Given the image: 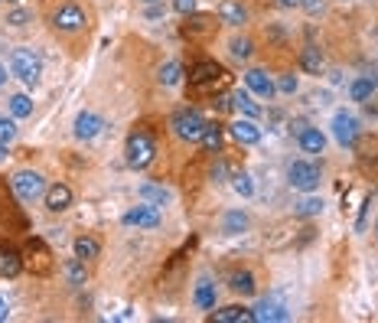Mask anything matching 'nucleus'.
<instances>
[{
	"mask_svg": "<svg viewBox=\"0 0 378 323\" xmlns=\"http://www.w3.org/2000/svg\"><path fill=\"white\" fill-rule=\"evenodd\" d=\"M7 78H10V76H7V69L0 66V85H7Z\"/></svg>",
	"mask_w": 378,
	"mask_h": 323,
	"instance_id": "obj_44",
	"label": "nucleus"
},
{
	"mask_svg": "<svg viewBox=\"0 0 378 323\" xmlns=\"http://www.w3.org/2000/svg\"><path fill=\"white\" fill-rule=\"evenodd\" d=\"M222 232L225 235H241V232H248V215L241 212V209H229V212L222 215Z\"/></svg>",
	"mask_w": 378,
	"mask_h": 323,
	"instance_id": "obj_25",
	"label": "nucleus"
},
{
	"mask_svg": "<svg viewBox=\"0 0 378 323\" xmlns=\"http://www.w3.org/2000/svg\"><path fill=\"white\" fill-rule=\"evenodd\" d=\"M101 131H105V121H101V115H95V111H82V115L75 118V128H72L75 140H95Z\"/></svg>",
	"mask_w": 378,
	"mask_h": 323,
	"instance_id": "obj_12",
	"label": "nucleus"
},
{
	"mask_svg": "<svg viewBox=\"0 0 378 323\" xmlns=\"http://www.w3.org/2000/svg\"><path fill=\"white\" fill-rule=\"evenodd\" d=\"M219 20H222L225 26H245L248 10L241 7L238 0H222V4H219Z\"/></svg>",
	"mask_w": 378,
	"mask_h": 323,
	"instance_id": "obj_17",
	"label": "nucleus"
},
{
	"mask_svg": "<svg viewBox=\"0 0 378 323\" xmlns=\"http://www.w3.org/2000/svg\"><path fill=\"white\" fill-rule=\"evenodd\" d=\"M216 300H219L216 284H212L209 277H199V284H196V291H193V304L199 310H212L216 307Z\"/></svg>",
	"mask_w": 378,
	"mask_h": 323,
	"instance_id": "obj_20",
	"label": "nucleus"
},
{
	"mask_svg": "<svg viewBox=\"0 0 378 323\" xmlns=\"http://www.w3.org/2000/svg\"><path fill=\"white\" fill-rule=\"evenodd\" d=\"M229 287H232L235 294H241V297H251V294L258 291V281L251 271H235V275L229 277Z\"/></svg>",
	"mask_w": 378,
	"mask_h": 323,
	"instance_id": "obj_23",
	"label": "nucleus"
},
{
	"mask_svg": "<svg viewBox=\"0 0 378 323\" xmlns=\"http://www.w3.org/2000/svg\"><path fill=\"white\" fill-rule=\"evenodd\" d=\"M121 222L127 225V229H137V232H154V229H160L163 215H160V209H157V206L140 202V206H131L127 212H124Z\"/></svg>",
	"mask_w": 378,
	"mask_h": 323,
	"instance_id": "obj_7",
	"label": "nucleus"
},
{
	"mask_svg": "<svg viewBox=\"0 0 378 323\" xmlns=\"http://www.w3.org/2000/svg\"><path fill=\"white\" fill-rule=\"evenodd\" d=\"M137 196H140V202H150V206H170L173 202V190L170 186H163V183H140V190H137Z\"/></svg>",
	"mask_w": 378,
	"mask_h": 323,
	"instance_id": "obj_15",
	"label": "nucleus"
},
{
	"mask_svg": "<svg viewBox=\"0 0 378 323\" xmlns=\"http://www.w3.org/2000/svg\"><path fill=\"white\" fill-rule=\"evenodd\" d=\"M199 144H202V150H209V154H219V150H222V128H219V124H206Z\"/></svg>",
	"mask_w": 378,
	"mask_h": 323,
	"instance_id": "obj_29",
	"label": "nucleus"
},
{
	"mask_svg": "<svg viewBox=\"0 0 378 323\" xmlns=\"http://www.w3.org/2000/svg\"><path fill=\"white\" fill-rule=\"evenodd\" d=\"M23 271V262H20V255L14 248H0V275L4 277H16Z\"/></svg>",
	"mask_w": 378,
	"mask_h": 323,
	"instance_id": "obj_27",
	"label": "nucleus"
},
{
	"mask_svg": "<svg viewBox=\"0 0 378 323\" xmlns=\"http://www.w3.org/2000/svg\"><path fill=\"white\" fill-rule=\"evenodd\" d=\"M10 115H14L16 121L30 118V115H33V98H30V95H23V92L10 95Z\"/></svg>",
	"mask_w": 378,
	"mask_h": 323,
	"instance_id": "obj_30",
	"label": "nucleus"
},
{
	"mask_svg": "<svg viewBox=\"0 0 378 323\" xmlns=\"http://www.w3.org/2000/svg\"><path fill=\"white\" fill-rule=\"evenodd\" d=\"M7 157H10L7 154V144H0V163H7Z\"/></svg>",
	"mask_w": 378,
	"mask_h": 323,
	"instance_id": "obj_42",
	"label": "nucleus"
},
{
	"mask_svg": "<svg viewBox=\"0 0 378 323\" xmlns=\"http://www.w3.org/2000/svg\"><path fill=\"white\" fill-rule=\"evenodd\" d=\"M157 82H160L163 88H173V85H179V82H183V66H179L177 59L163 62L160 69H157Z\"/></svg>",
	"mask_w": 378,
	"mask_h": 323,
	"instance_id": "obj_24",
	"label": "nucleus"
},
{
	"mask_svg": "<svg viewBox=\"0 0 378 323\" xmlns=\"http://www.w3.org/2000/svg\"><path fill=\"white\" fill-rule=\"evenodd\" d=\"M147 16H150V20H157V16H163V10L160 7H150V10H147Z\"/></svg>",
	"mask_w": 378,
	"mask_h": 323,
	"instance_id": "obj_41",
	"label": "nucleus"
},
{
	"mask_svg": "<svg viewBox=\"0 0 378 323\" xmlns=\"http://www.w3.org/2000/svg\"><path fill=\"white\" fill-rule=\"evenodd\" d=\"M85 262L82 258H72V262H65V281L69 284H75V287H82L85 284Z\"/></svg>",
	"mask_w": 378,
	"mask_h": 323,
	"instance_id": "obj_31",
	"label": "nucleus"
},
{
	"mask_svg": "<svg viewBox=\"0 0 378 323\" xmlns=\"http://www.w3.org/2000/svg\"><path fill=\"white\" fill-rule=\"evenodd\" d=\"M280 7H297V4H300V0H278Z\"/></svg>",
	"mask_w": 378,
	"mask_h": 323,
	"instance_id": "obj_43",
	"label": "nucleus"
},
{
	"mask_svg": "<svg viewBox=\"0 0 378 323\" xmlns=\"http://www.w3.org/2000/svg\"><path fill=\"white\" fill-rule=\"evenodd\" d=\"M229 134L245 147L261 144V128H258V121H251V118H235V121L229 124Z\"/></svg>",
	"mask_w": 378,
	"mask_h": 323,
	"instance_id": "obj_11",
	"label": "nucleus"
},
{
	"mask_svg": "<svg viewBox=\"0 0 378 323\" xmlns=\"http://www.w3.org/2000/svg\"><path fill=\"white\" fill-rule=\"evenodd\" d=\"M297 144H300L303 154L317 157V154H323V150H326V134L320 131V128H310V124H303L300 131H297Z\"/></svg>",
	"mask_w": 378,
	"mask_h": 323,
	"instance_id": "obj_14",
	"label": "nucleus"
},
{
	"mask_svg": "<svg viewBox=\"0 0 378 323\" xmlns=\"http://www.w3.org/2000/svg\"><path fill=\"white\" fill-rule=\"evenodd\" d=\"M7 4H20V0H7Z\"/></svg>",
	"mask_w": 378,
	"mask_h": 323,
	"instance_id": "obj_47",
	"label": "nucleus"
},
{
	"mask_svg": "<svg viewBox=\"0 0 378 323\" xmlns=\"http://www.w3.org/2000/svg\"><path fill=\"white\" fill-rule=\"evenodd\" d=\"M196 4H199V0H173V10L189 16V14H196Z\"/></svg>",
	"mask_w": 378,
	"mask_h": 323,
	"instance_id": "obj_38",
	"label": "nucleus"
},
{
	"mask_svg": "<svg viewBox=\"0 0 378 323\" xmlns=\"http://www.w3.org/2000/svg\"><path fill=\"white\" fill-rule=\"evenodd\" d=\"M209 320H216V323H255V314H251V307L229 304V307H212L209 310Z\"/></svg>",
	"mask_w": 378,
	"mask_h": 323,
	"instance_id": "obj_13",
	"label": "nucleus"
},
{
	"mask_svg": "<svg viewBox=\"0 0 378 323\" xmlns=\"http://www.w3.org/2000/svg\"><path fill=\"white\" fill-rule=\"evenodd\" d=\"M232 190L238 193V196H245V200H251V196H255V177H251V173H245V170H241V173H235V177H232Z\"/></svg>",
	"mask_w": 378,
	"mask_h": 323,
	"instance_id": "obj_32",
	"label": "nucleus"
},
{
	"mask_svg": "<svg viewBox=\"0 0 378 323\" xmlns=\"http://www.w3.org/2000/svg\"><path fill=\"white\" fill-rule=\"evenodd\" d=\"M229 56H232L235 62H248L251 56H255V43L248 36H235V39H229Z\"/></svg>",
	"mask_w": 378,
	"mask_h": 323,
	"instance_id": "obj_28",
	"label": "nucleus"
},
{
	"mask_svg": "<svg viewBox=\"0 0 378 323\" xmlns=\"http://www.w3.org/2000/svg\"><path fill=\"white\" fill-rule=\"evenodd\" d=\"M375 88H378V82L372 76H355L352 82H349V101H372V95H375Z\"/></svg>",
	"mask_w": 378,
	"mask_h": 323,
	"instance_id": "obj_19",
	"label": "nucleus"
},
{
	"mask_svg": "<svg viewBox=\"0 0 378 323\" xmlns=\"http://www.w3.org/2000/svg\"><path fill=\"white\" fill-rule=\"evenodd\" d=\"M16 140V118H0V144H10Z\"/></svg>",
	"mask_w": 378,
	"mask_h": 323,
	"instance_id": "obj_35",
	"label": "nucleus"
},
{
	"mask_svg": "<svg viewBox=\"0 0 378 323\" xmlns=\"http://www.w3.org/2000/svg\"><path fill=\"white\" fill-rule=\"evenodd\" d=\"M323 53H320V46H303V53H300V69L303 72H310V76H323Z\"/></svg>",
	"mask_w": 378,
	"mask_h": 323,
	"instance_id": "obj_21",
	"label": "nucleus"
},
{
	"mask_svg": "<svg viewBox=\"0 0 378 323\" xmlns=\"http://www.w3.org/2000/svg\"><path fill=\"white\" fill-rule=\"evenodd\" d=\"M10 186H14L20 202H36V200H43V193H46V180H43V173H36V170H16Z\"/></svg>",
	"mask_w": 378,
	"mask_h": 323,
	"instance_id": "obj_5",
	"label": "nucleus"
},
{
	"mask_svg": "<svg viewBox=\"0 0 378 323\" xmlns=\"http://www.w3.org/2000/svg\"><path fill=\"white\" fill-rule=\"evenodd\" d=\"M85 26H88V16L78 4H59V7L53 10V30L78 33V30H85Z\"/></svg>",
	"mask_w": 378,
	"mask_h": 323,
	"instance_id": "obj_8",
	"label": "nucleus"
},
{
	"mask_svg": "<svg viewBox=\"0 0 378 323\" xmlns=\"http://www.w3.org/2000/svg\"><path fill=\"white\" fill-rule=\"evenodd\" d=\"M72 248H75V258H82V262H92V258L101 255V242L95 239V235H78V239L72 242Z\"/></svg>",
	"mask_w": 378,
	"mask_h": 323,
	"instance_id": "obj_22",
	"label": "nucleus"
},
{
	"mask_svg": "<svg viewBox=\"0 0 378 323\" xmlns=\"http://www.w3.org/2000/svg\"><path fill=\"white\" fill-rule=\"evenodd\" d=\"M30 20H33V14H30V10H23V7H14V10H10V14H7V20H4V24L16 26V30H23V26L30 24Z\"/></svg>",
	"mask_w": 378,
	"mask_h": 323,
	"instance_id": "obj_34",
	"label": "nucleus"
},
{
	"mask_svg": "<svg viewBox=\"0 0 378 323\" xmlns=\"http://www.w3.org/2000/svg\"><path fill=\"white\" fill-rule=\"evenodd\" d=\"M232 108L238 111V118H251V121H258V118H261V105H258L255 95L248 92V88H245V92L238 88V92L232 95Z\"/></svg>",
	"mask_w": 378,
	"mask_h": 323,
	"instance_id": "obj_18",
	"label": "nucleus"
},
{
	"mask_svg": "<svg viewBox=\"0 0 378 323\" xmlns=\"http://www.w3.org/2000/svg\"><path fill=\"white\" fill-rule=\"evenodd\" d=\"M330 131L332 138H336V144L346 147V150H352L355 144H359V134H362V128H359V118L349 115V111H336L330 121Z\"/></svg>",
	"mask_w": 378,
	"mask_h": 323,
	"instance_id": "obj_6",
	"label": "nucleus"
},
{
	"mask_svg": "<svg viewBox=\"0 0 378 323\" xmlns=\"http://www.w3.org/2000/svg\"><path fill=\"white\" fill-rule=\"evenodd\" d=\"M297 88H300V82H297L293 72H287V76L278 78V95H297Z\"/></svg>",
	"mask_w": 378,
	"mask_h": 323,
	"instance_id": "obj_36",
	"label": "nucleus"
},
{
	"mask_svg": "<svg viewBox=\"0 0 378 323\" xmlns=\"http://www.w3.org/2000/svg\"><path fill=\"white\" fill-rule=\"evenodd\" d=\"M375 235H378V219H375Z\"/></svg>",
	"mask_w": 378,
	"mask_h": 323,
	"instance_id": "obj_46",
	"label": "nucleus"
},
{
	"mask_svg": "<svg viewBox=\"0 0 378 323\" xmlns=\"http://www.w3.org/2000/svg\"><path fill=\"white\" fill-rule=\"evenodd\" d=\"M206 118H202V111H196V108H179V111H173L170 118V128L173 134H177L179 140H186V144H196V140L202 138V131H206Z\"/></svg>",
	"mask_w": 378,
	"mask_h": 323,
	"instance_id": "obj_2",
	"label": "nucleus"
},
{
	"mask_svg": "<svg viewBox=\"0 0 378 323\" xmlns=\"http://www.w3.org/2000/svg\"><path fill=\"white\" fill-rule=\"evenodd\" d=\"M124 154H127V167L147 170L157 160V144L150 140L147 131H131L127 134V144H124Z\"/></svg>",
	"mask_w": 378,
	"mask_h": 323,
	"instance_id": "obj_3",
	"label": "nucleus"
},
{
	"mask_svg": "<svg viewBox=\"0 0 378 323\" xmlns=\"http://www.w3.org/2000/svg\"><path fill=\"white\" fill-rule=\"evenodd\" d=\"M245 88L255 95V98H268V101L278 95V82L268 76V69H248L245 72Z\"/></svg>",
	"mask_w": 378,
	"mask_h": 323,
	"instance_id": "obj_10",
	"label": "nucleus"
},
{
	"mask_svg": "<svg viewBox=\"0 0 378 323\" xmlns=\"http://www.w3.org/2000/svg\"><path fill=\"white\" fill-rule=\"evenodd\" d=\"M251 314H255V323H284L290 320V310H287V304L274 294V297H261L251 307Z\"/></svg>",
	"mask_w": 378,
	"mask_h": 323,
	"instance_id": "obj_9",
	"label": "nucleus"
},
{
	"mask_svg": "<svg viewBox=\"0 0 378 323\" xmlns=\"http://www.w3.org/2000/svg\"><path fill=\"white\" fill-rule=\"evenodd\" d=\"M10 76H16L30 88L39 85V78H43V59H39L36 49H30V46L14 49V56H10Z\"/></svg>",
	"mask_w": 378,
	"mask_h": 323,
	"instance_id": "obj_1",
	"label": "nucleus"
},
{
	"mask_svg": "<svg viewBox=\"0 0 378 323\" xmlns=\"http://www.w3.org/2000/svg\"><path fill=\"white\" fill-rule=\"evenodd\" d=\"M7 317H10V307H7V300H4V297H0V323H4V320H7Z\"/></svg>",
	"mask_w": 378,
	"mask_h": 323,
	"instance_id": "obj_40",
	"label": "nucleus"
},
{
	"mask_svg": "<svg viewBox=\"0 0 378 323\" xmlns=\"http://www.w3.org/2000/svg\"><path fill=\"white\" fill-rule=\"evenodd\" d=\"M144 4H160V0H144Z\"/></svg>",
	"mask_w": 378,
	"mask_h": 323,
	"instance_id": "obj_45",
	"label": "nucleus"
},
{
	"mask_svg": "<svg viewBox=\"0 0 378 323\" xmlns=\"http://www.w3.org/2000/svg\"><path fill=\"white\" fill-rule=\"evenodd\" d=\"M222 76V69H219L216 62H199V66H196V76H193V82H212V78H219Z\"/></svg>",
	"mask_w": 378,
	"mask_h": 323,
	"instance_id": "obj_33",
	"label": "nucleus"
},
{
	"mask_svg": "<svg viewBox=\"0 0 378 323\" xmlns=\"http://www.w3.org/2000/svg\"><path fill=\"white\" fill-rule=\"evenodd\" d=\"M287 183L297 193H317L320 183H323V173H320V167L313 160H293L287 167Z\"/></svg>",
	"mask_w": 378,
	"mask_h": 323,
	"instance_id": "obj_4",
	"label": "nucleus"
},
{
	"mask_svg": "<svg viewBox=\"0 0 378 323\" xmlns=\"http://www.w3.org/2000/svg\"><path fill=\"white\" fill-rule=\"evenodd\" d=\"M43 202H46L49 212H65V209L72 206V190L65 183H53L43 193Z\"/></svg>",
	"mask_w": 378,
	"mask_h": 323,
	"instance_id": "obj_16",
	"label": "nucleus"
},
{
	"mask_svg": "<svg viewBox=\"0 0 378 323\" xmlns=\"http://www.w3.org/2000/svg\"><path fill=\"white\" fill-rule=\"evenodd\" d=\"M225 177H229V167H225V163L219 160L216 167H212V180H216V183H225Z\"/></svg>",
	"mask_w": 378,
	"mask_h": 323,
	"instance_id": "obj_39",
	"label": "nucleus"
},
{
	"mask_svg": "<svg viewBox=\"0 0 378 323\" xmlns=\"http://www.w3.org/2000/svg\"><path fill=\"white\" fill-rule=\"evenodd\" d=\"M297 7H303L310 16H317V14H323V10H326V0H300Z\"/></svg>",
	"mask_w": 378,
	"mask_h": 323,
	"instance_id": "obj_37",
	"label": "nucleus"
},
{
	"mask_svg": "<svg viewBox=\"0 0 378 323\" xmlns=\"http://www.w3.org/2000/svg\"><path fill=\"white\" fill-rule=\"evenodd\" d=\"M320 212H323V200L313 196V193H303V200L293 206V215H300V219H313Z\"/></svg>",
	"mask_w": 378,
	"mask_h": 323,
	"instance_id": "obj_26",
	"label": "nucleus"
}]
</instances>
